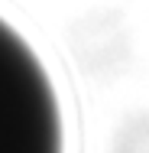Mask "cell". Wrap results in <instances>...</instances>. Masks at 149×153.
I'll use <instances>...</instances> for the list:
<instances>
[{"instance_id":"cell-1","label":"cell","mask_w":149,"mask_h":153,"mask_svg":"<svg viewBox=\"0 0 149 153\" xmlns=\"http://www.w3.org/2000/svg\"><path fill=\"white\" fill-rule=\"evenodd\" d=\"M0 153H65L55 85L7 20H0Z\"/></svg>"}]
</instances>
